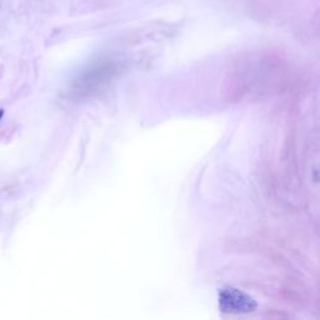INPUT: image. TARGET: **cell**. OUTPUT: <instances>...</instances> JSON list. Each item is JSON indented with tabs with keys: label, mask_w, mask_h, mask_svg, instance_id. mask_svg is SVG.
I'll return each instance as SVG.
<instances>
[{
	"label": "cell",
	"mask_w": 320,
	"mask_h": 320,
	"mask_svg": "<svg viewBox=\"0 0 320 320\" xmlns=\"http://www.w3.org/2000/svg\"><path fill=\"white\" fill-rule=\"evenodd\" d=\"M3 115H4V110H3V109H0V119L3 118Z\"/></svg>",
	"instance_id": "obj_1"
}]
</instances>
